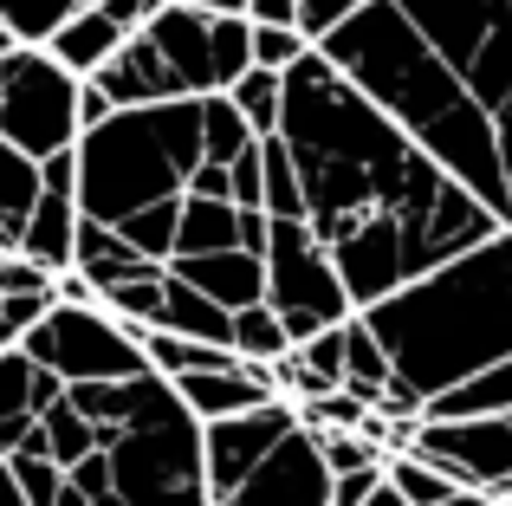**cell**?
Masks as SVG:
<instances>
[{
    "label": "cell",
    "mask_w": 512,
    "mask_h": 506,
    "mask_svg": "<svg viewBox=\"0 0 512 506\" xmlns=\"http://www.w3.org/2000/svg\"><path fill=\"white\" fill-rule=\"evenodd\" d=\"M78 7H85V0H0V26H7L20 46H46L52 26Z\"/></svg>",
    "instance_id": "cell-18"
},
{
    "label": "cell",
    "mask_w": 512,
    "mask_h": 506,
    "mask_svg": "<svg viewBox=\"0 0 512 506\" xmlns=\"http://www.w3.org/2000/svg\"><path fill=\"white\" fill-rule=\"evenodd\" d=\"M441 506H500V500H487V494H454V500H441Z\"/></svg>",
    "instance_id": "cell-31"
},
{
    "label": "cell",
    "mask_w": 512,
    "mask_h": 506,
    "mask_svg": "<svg viewBox=\"0 0 512 506\" xmlns=\"http://www.w3.org/2000/svg\"><path fill=\"white\" fill-rule=\"evenodd\" d=\"M500 506H512V494H506V500H500Z\"/></svg>",
    "instance_id": "cell-34"
},
{
    "label": "cell",
    "mask_w": 512,
    "mask_h": 506,
    "mask_svg": "<svg viewBox=\"0 0 512 506\" xmlns=\"http://www.w3.org/2000/svg\"><path fill=\"white\" fill-rule=\"evenodd\" d=\"M85 409V442L59 461L52 506H208L201 422L169 377L137 370L111 383H65Z\"/></svg>",
    "instance_id": "cell-4"
},
{
    "label": "cell",
    "mask_w": 512,
    "mask_h": 506,
    "mask_svg": "<svg viewBox=\"0 0 512 506\" xmlns=\"http://www.w3.org/2000/svg\"><path fill=\"white\" fill-rule=\"evenodd\" d=\"M500 416H506V422H512V409H500Z\"/></svg>",
    "instance_id": "cell-33"
},
{
    "label": "cell",
    "mask_w": 512,
    "mask_h": 506,
    "mask_svg": "<svg viewBox=\"0 0 512 506\" xmlns=\"http://www.w3.org/2000/svg\"><path fill=\"white\" fill-rule=\"evenodd\" d=\"M325 500H331V474L318 461V442L305 429V416L253 468H240L227 487L208 494V506H325Z\"/></svg>",
    "instance_id": "cell-10"
},
{
    "label": "cell",
    "mask_w": 512,
    "mask_h": 506,
    "mask_svg": "<svg viewBox=\"0 0 512 506\" xmlns=\"http://www.w3.org/2000/svg\"><path fill=\"white\" fill-rule=\"evenodd\" d=\"M227 189H234L240 208H260V137H253L247 150L227 156ZM260 215H266V208H260Z\"/></svg>",
    "instance_id": "cell-23"
},
{
    "label": "cell",
    "mask_w": 512,
    "mask_h": 506,
    "mask_svg": "<svg viewBox=\"0 0 512 506\" xmlns=\"http://www.w3.org/2000/svg\"><path fill=\"white\" fill-rule=\"evenodd\" d=\"M0 137L33 163L78 143V72H65L46 46L0 52Z\"/></svg>",
    "instance_id": "cell-8"
},
{
    "label": "cell",
    "mask_w": 512,
    "mask_h": 506,
    "mask_svg": "<svg viewBox=\"0 0 512 506\" xmlns=\"http://www.w3.org/2000/svg\"><path fill=\"white\" fill-rule=\"evenodd\" d=\"M415 461H428L435 474H448L461 494H512V422L506 416H415L409 429Z\"/></svg>",
    "instance_id": "cell-9"
},
{
    "label": "cell",
    "mask_w": 512,
    "mask_h": 506,
    "mask_svg": "<svg viewBox=\"0 0 512 506\" xmlns=\"http://www.w3.org/2000/svg\"><path fill=\"white\" fill-rule=\"evenodd\" d=\"M376 481H383V461H363V468H344V474H331V500H325V506H363Z\"/></svg>",
    "instance_id": "cell-24"
},
{
    "label": "cell",
    "mask_w": 512,
    "mask_h": 506,
    "mask_svg": "<svg viewBox=\"0 0 512 506\" xmlns=\"http://www.w3.org/2000/svg\"><path fill=\"white\" fill-rule=\"evenodd\" d=\"M117 39H124V26L111 20L104 7H78V13H65L59 26H52V39H46V52L65 65V72H78V78H91L104 59L117 52Z\"/></svg>",
    "instance_id": "cell-11"
},
{
    "label": "cell",
    "mask_w": 512,
    "mask_h": 506,
    "mask_svg": "<svg viewBox=\"0 0 512 506\" xmlns=\"http://www.w3.org/2000/svg\"><path fill=\"white\" fill-rule=\"evenodd\" d=\"M46 286H52V273H46L39 260H26L20 247L0 260V292H46Z\"/></svg>",
    "instance_id": "cell-25"
},
{
    "label": "cell",
    "mask_w": 512,
    "mask_h": 506,
    "mask_svg": "<svg viewBox=\"0 0 512 506\" xmlns=\"http://www.w3.org/2000/svg\"><path fill=\"white\" fill-rule=\"evenodd\" d=\"M52 305V286L46 292H0V344H20L26 325Z\"/></svg>",
    "instance_id": "cell-22"
},
{
    "label": "cell",
    "mask_w": 512,
    "mask_h": 506,
    "mask_svg": "<svg viewBox=\"0 0 512 506\" xmlns=\"http://www.w3.org/2000/svg\"><path fill=\"white\" fill-rule=\"evenodd\" d=\"M363 506H402V494H396L389 481H376V487H370V500H363Z\"/></svg>",
    "instance_id": "cell-30"
},
{
    "label": "cell",
    "mask_w": 512,
    "mask_h": 506,
    "mask_svg": "<svg viewBox=\"0 0 512 506\" xmlns=\"http://www.w3.org/2000/svg\"><path fill=\"white\" fill-rule=\"evenodd\" d=\"M104 111H117V104L111 98H104V91L98 85H91V78H78V130H85V124H98V117Z\"/></svg>",
    "instance_id": "cell-27"
},
{
    "label": "cell",
    "mask_w": 512,
    "mask_h": 506,
    "mask_svg": "<svg viewBox=\"0 0 512 506\" xmlns=\"http://www.w3.org/2000/svg\"><path fill=\"white\" fill-rule=\"evenodd\" d=\"M357 318L376 331L389 377L422 403L500 370L512 357V228H493L487 241L402 279Z\"/></svg>",
    "instance_id": "cell-3"
},
{
    "label": "cell",
    "mask_w": 512,
    "mask_h": 506,
    "mask_svg": "<svg viewBox=\"0 0 512 506\" xmlns=\"http://www.w3.org/2000/svg\"><path fill=\"white\" fill-rule=\"evenodd\" d=\"M33 195H39V163L0 137V228L13 234V247H20V221L33 208Z\"/></svg>",
    "instance_id": "cell-15"
},
{
    "label": "cell",
    "mask_w": 512,
    "mask_h": 506,
    "mask_svg": "<svg viewBox=\"0 0 512 506\" xmlns=\"http://www.w3.org/2000/svg\"><path fill=\"white\" fill-rule=\"evenodd\" d=\"M273 137L299 176V215L338 266L350 312L500 228L318 46L279 72Z\"/></svg>",
    "instance_id": "cell-1"
},
{
    "label": "cell",
    "mask_w": 512,
    "mask_h": 506,
    "mask_svg": "<svg viewBox=\"0 0 512 506\" xmlns=\"http://www.w3.org/2000/svg\"><path fill=\"white\" fill-rule=\"evenodd\" d=\"M338 325H344V318H338ZM338 325H325V331H312V338L292 344V351H299L325 383H338V377H344V331H338Z\"/></svg>",
    "instance_id": "cell-20"
},
{
    "label": "cell",
    "mask_w": 512,
    "mask_h": 506,
    "mask_svg": "<svg viewBox=\"0 0 512 506\" xmlns=\"http://www.w3.org/2000/svg\"><path fill=\"white\" fill-rule=\"evenodd\" d=\"M292 7H299V13H292V26L305 33V46H318V39H325L338 20H350L363 0H292Z\"/></svg>",
    "instance_id": "cell-21"
},
{
    "label": "cell",
    "mask_w": 512,
    "mask_h": 506,
    "mask_svg": "<svg viewBox=\"0 0 512 506\" xmlns=\"http://www.w3.org/2000/svg\"><path fill=\"white\" fill-rule=\"evenodd\" d=\"M0 506H26V500H20V487H13V468H7V455H0Z\"/></svg>",
    "instance_id": "cell-29"
},
{
    "label": "cell",
    "mask_w": 512,
    "mask_h": 506,
    "mask_svg": "<svg viewBox=\"0 0 512 506\" xmlns=\"http://www.w3.org/2000/svg\"><path fill=\"white\" fill-rule=\"evenodd\" d=\"M227 104L247 117L253 137H273V124H279V72H266V65H247V72L227 85Z\"/></svg>",
    "instance_id": "cell-17"
},
{
    "label": "cell",
    "mask_w": 512,
    "mask_h": 506,
    "mask_svg": "<svg viewBox=\"0 0 512 506\" xmlns=\"http://www.w3.org/2000/svg\"><path fill=\"white\" fill-rule=\"evenodd\" d=\"M91 7H104V13H111L117 26H124V33H137V26L150 20V13L163 7V0H91Z\"/></svg>",
    "instance_id": "cell-26"
},
{
    "label": "cell",
    "mask_w": 512,
    "mask_h": 506,
    "mask_svg": "<svg viewBox=\"0 0 512 506\" xmlns=\"http://www.w3.org/2000/svg\"><path fill=\"white\" fill-rule=\"evenodd\" d=\"M20 351L33 357V364H46L59 383H111V377L150 370L143 364V344H137V325L104 312L98 299H85V305L52 299L46 312L26 325Z\"/></svg>",
    "instance_id": "cell-7"
},
{
    "label": "cell",
    "mask_w": 512,
    "mask_h": 506,
    "mask_svg": "<svg viewBox=\"0 0 512 506\" xmlns=\"http://www.w3.org/2000/svg\"><path fill=\"white\" fill-rule=\"evenodd\" d=\"M227 351L247 357V364H273L279 351H292V338L273 318V305L253 299V305H234V312H227Z\"/></svg>",
    "instance_id": "cell-14"
},
{
    "label": "cell",
    "mask_w": 512,
    "mask_h": 506,
    "mask_svg": "<svg viewBox=\"0 0 512 506\" xmlns=\"http://www.w3.org/2000/svg\"><path fill=\"white\" fill-rule=\"evenodd\" d=\"M188 189H227V163L201 143V98L117 104L72 143V202L130 253L163 266ZM234 195V189H227Z\"/></svg>",
    "instance_id": "cell-2"
},
{
    "label": "cell",
    "mask_w": 512,
    "mask_h": 506,
    "mask_svg": "<svg viewBox=\"0 0 512 506\" xmlns=\"http://www.w3.org/2000/svg\"><path fill=\"white\" fill-rule=\"evenodd\" d=\"M292 13H299L292 0H247V20L253 26H292Z\"/></svg>",
    "instance_id": "cell-28"
},
{
    "label": "cell",
    "mask_w": 512,
    "mask_h": 506,
    "mask_svg": "<svg viewBox=\"0 0 512 506\" xmlns=\"http://www.w3.org/2000/svg\"><path fill=\"white\" fill-rule=\"evenodd\" d=\"M7 253H13V247H0V260H7Z\"/></svg>",
    "instance_id": "cell-32"
},
{
    "label": "cell",
    "mask_w": 512,
    "mask_h": 506,
    "mask_svg": "<svg viewBox=\"0 0 512 506\" xmlns=\"http://www.w3.org/2000/svg\"><path fill=\"white\" fill-rule=\"evenodd\" d=\"M247 65V13H201L182 0H163L137 33L117 39V52L91 72V85L111 104H156L227 91Z\"/></svg>",
    "instance_id": "cell-5"
},
{
    "label": "cell",
    "mask_w": 512,
    "mask_h": 506,
    "mask_svg": "<svg viewBox=\"0 0 512 506\" xmlns=\"http://www.w3.org/2000/svg\"><path fill=\"white\" fill-rule=\"evenodd\" d=\"M344 390L357 396V403H376V396H383V383H389V357H383V344H376V331L363 325L357 312L344 318Z\"/></svg>",
    "instance_id": "cell-13"
},
{
    "label": "cell",
    "mask_w": 512,
    "mask_h": 506,
    "mask_svg": "<svg viewBox=\"0 0 512 506\" xmlns=\"http://www.w3.org/2000/svg\"><path fill=\"white\" fill-rule=\"evenodd\" d=\"M33 377H39L33 357H26L20 344H0V455H7V448H20V435L39 422Z\"/></svg>",
    "instance_id": "cell-12"
},
{
    "label": "cell",
    "mask_w": 512,
    "mask_h": 506,
    "mask_svg": "<svg viewBox=\"0 0 512 506\" xmlns=\"http://www.w3.org/2000/svg\"><path fill=\"white\" fill-rule=\"evenodd\" d=\"M247 52H253V65H266V72H286V65L305 52V33L299 26H253L247 20Z\"/></svg>",
    "instance_id": "cell-19"
},
{
    "label": "cell",
    "mask_w": 512,
    "mask_h": 506,
    "mask_svg": "<svg viewBox=\"0 0 512 506\" xmlns=\"http://www.w3.org/2000/svg\"><path fill=\"white\" fill-rule=\"evenodd\" d=\"M260 299L273 305V318L286 325V338H312V331L350 318V299L338 286V266L318 247V234L305 228V215H266L260 241Z\"/></svg>",
    "instance_id": "cell-6"
},
{
    "label": "cell",
    "mask_w": 512,
    "mask_h": 506,
    "mask_svg": "<svg viewBox=\"0 0 512 506\" xmlns=\"http://www.w3.org/2000/svg\"><path fill=\"white\" fill-rule=\"evenodd\" d=\"M383 481L402 494V506H441V500H454V494H461V487H454L448 474H435L428 461H415L409 448L383 455Z\"/></svg>",
    "instance_id": "cell-16"
}]
</instances>
